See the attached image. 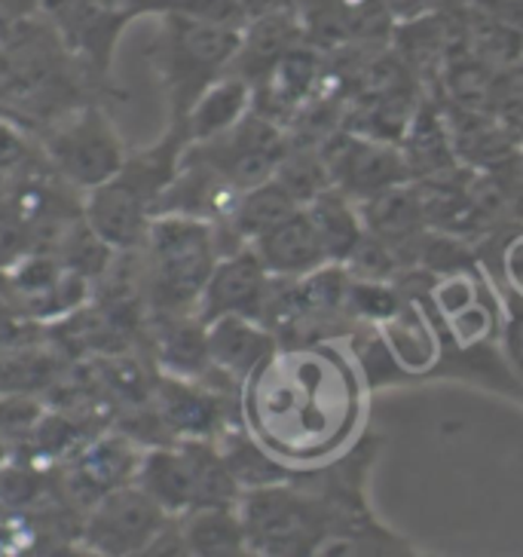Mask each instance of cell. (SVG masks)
Here are the masks:
<instances>
[{"label": "cell", "instance_id": "11", "mask_svg": "<svg viewBox=\"0 0 523 557\" xmlns=\"http://www.w3.org/2000/svg\"><path fill=\"white\" fill-rule=\"evenodd\" d=\"M206 341H209L214 374L236 383L239 393L242 383L278 349L273 329H266L261 319H248V315H221L206 322Z\"/></svg>", "mask_w": 523, "mask_h": 557}, {"label": "cell", "instance_id": "29", "mask_svg": "<svg viewBox=\"0 0 523 557\" xmlns=\"http://www.w3.org/2000/svg\"><path fill=\"white\" fill-rule=\"evenodd\" d=\"M521 165H523V145H521Z\"/></svg>", "mask_w": 523, "mask_h": 557}, {"label": "cell", "instance_id": "13", "mask_svg": "<svg viewBox=\"0 0 523 557\" xmlns=\"http://www.w3.org/2000/svg\"><path fill=\"white\" fill-rule=\"evenodd\" d=\"M251 248L266 267V273L276 278H303L331 263L325 243L307 209H297L291 218L266 230L261 239L251 243Z\"/></svg>", "mask_w": 523, "mask_h": 557}, {"label": "cell", "instance_id": "24", "mask_svg": "<svg viewBox=\"0 0 523 557\" xmlns=\"http://www.w3.org/2000/svg\"><path fill=\"white\" fill-rule=\"evenodd\" d=\"M379 3H383L386 13L395 18V25H398V22H408V18L425 16V13H432V10L441 7V0H379Z\"/></svg>", "mask_w": 523, "mask_h": 557}, {"label": "cell", "instance_id": "22", "mask_svg": "<svg viewBox=\"0 0 523 557\" xmlns=\"http://www.w3.org/2000/svg\"><path fill=\"white\" fill-rule=\"evenodd\" d=\"M499 300H502V334H499V346H502V356H506L508 371L511 377L518 380V389H521L523 401V297L514 295L511 288L499 285Z\"/></svg>", "mask_w": 523, "mask_h": 557}, {"label": "cell", "instance_id": "30", "mask_svg": "<svg viewBox=\"0 0 523 557\" xmlns=\"http://www.w3.org/2000/svg\"><path fill=\"white\" fill-rule=\"evenodd\" d=\"M521 67H523V62H521Z\"/></svg>", "mask_w": 523, "mask_h": 557}, {"label": "cell", "instance_id": "18", "mask_svg": "<svg viewBox=\"0 0 523 557\" xmlns=\"http://www.w3.org/2000/svg\"><path fill=\"white\" fill-rule=\"evenodd\" d=\"M187 555L242 557L251 555L239 506H197L178 515Z\"/></svg>", "mask_w": 523, "mask_h": 557}, {"label": "cell", "instance_id": "2", "mask_svg": "<svg viewBox=\"0 0 523 557\" xmlns=\"http://www.w3.org/2000/svg\"><path fill=\"white\" fill-rule=\"evenodd\" d=\"M150 297L160 312H197L199 295L224 255L221 227L199 214L163 212L150 218Z\"/></svg>", "mask_w": 523, "mask_h": 557}, {"label": "cell", "instance_id": "9", "mask_svg": "<svg viewBox=\"0 0 523 557\" xmlns=\"http://www.w3.org/2000/svg\"><path fill=\"white\" fill-rule=\"evenodd\" d=\"M55 18L67 44L99 67H108L120 32L138 10L126 0H47L43 3Z\"/></svg>", "mask_w": 523, "mask_h": 557}, {"label": "cell", "instance_id": "14", "mask_svg": "<svg viewBox=\"0 0 523 557\" xmlns=\"http://www.w3.org/2000/svg\"><path fill=\"white\" fill-rule=\"evenodd\" d=\"M398 150L404 157L410 181L438 178V175H447V172L459 169L447 114H444V104L438 101V96L425 92L420 104L413 108L408 129L398 141Z\"/></svg>", "mask_w": 523, "mask_h": 557}, {"label": "cell", "instance_id": "8", "mask_svg": "<svg viewBox=\"0 0 523 557\" xmlns=\"http://www.w3.org/2000/svg\"><path fill=\"white\" fill-rule=\"evenodd\" d=\"M270 285H273V276L266 273V267L254 255V248H233L214 263L212 276L199 295L197 315L202 322H212L221 315L263 319Z\"/></svg>", "mask_w": 523, "mask_h": 557}, {"label": "cell", "instance_id": "12", "mask_svg": "<svg viewBox=\"0 0 523 557\" xmlns=\"http://www.w3.org/2000/svg\"><path fill=\"white\" fill-rule=\"evenodd\" d=\"M303 40L307 37H303V25L297 18V10L248 18V25L239 34L236 55L229 62V74L242 77L251 86H261L276 71L278 62Z\"/></svg>", "mask_w": 523, "mask_h": 557}, {"label": "cell", "instance_id": "17", "mask_svg": "<svg viewBox=\"0 0 523 557\" xmlns=\"http://www.w3.org/2000/svg\"><path fill=\"white\" fill-rule=\"evenodd\" d=\"M251 111H254V86L227 71L194 101V108L178 126L187 135V145H199L229 132Z\"/></svg>", "mask_w": 523, "mask_h": 557}, {"label": "cell", "instance_id": "23", "mask_svg": "<svg viewBox=\"0 0 523 557\" xmlns=\"http://www.w3.org/2000/svg\"><path fill=\"white\" fill-rule=\"evenodd\" d=\"M490 114L502 123V129L523 145V67L499 71L496 89H493Z\"/></svg>", "mask_w": 523, "mask_h": 557}, {"label": "cell", "instance_id": "28", "mask_svg": "<svg viewBox=\"0 0 523 557\" xmlns=\"http://www.w3.org/2000/svg\"><path fill=\"white\" fill-rule=\"evenodd\" d=\"M7 454H10V450H7V442H3V435H0V469L7 466Z\"/></svg>", "mask_w": 523, "mask_h": 557}, {"label": "cell", "instance_id": "7", "mask_svg": "<svg viewBox=\"0 0 523 557\" xmlns=\"http://www.w3.org/2000/svg\"><path fill=\"white\" fill-rule=\"evenodd\" d=\"M126 148L114 123L99 108H83L67 126L50 138V160L55 169L83 190H92L120 175L126 163Z\"/></svg>", "mask_w": 523, "mask_h": 557}, {"label": "cell", "instance_id": "19", "mask_svg": "<svg viewBox=\"0 0 523 557\" xmlns=\"http://www.w3.org/2000/svg\"><path fill=\"white\" fill-rule=\"evenodd\" d=\"M297 209H303V206L276 178H270L258 184V187L242 190L233 202L227 221L217 224V227L233 239V246H251L254 239H261L266 230H273L285 218H291Z\"/></svg>", "mask_w": 523, "mask_h": 557}, {"label": "cell", "instance_id": "4", "mask_svg": "<svg viewBox=\"0 0 523 557\" xmlns=\"http://www.w3.org/2000/svg\"><path fill=\"white\" fill-rule=\"evenodd\" d=\"M160 34L153 40V65L160 71L172 104V123H180L194 101L229 71L239 47V34L197 18L157 13Z\"/></svg>", "mask_w": 523, "mask_h": 557}, {"label": "cell", "instance_id": "27", "mask_svg": "<svg viewBox=\"0 0 523 557\" xmlns=\"http://www.w3.org/2000/svg\"><path fill=\"white\" fill-rule=\"evenodd\" d=\"M248 18L270 16V13H282V10H297V0H242Z\"/></svg>", "mask_w": 523, "mask_h": 557}, {"label": "cell", "instance_id": "15", "mask_svg": "<svg viewBox=\"0 0 523 557\" xmlns=\"http://www.w3.org/2000/svg\"><path fill=\"white\" fill-rule=\"evenodd\" d=\"M135 484H141L169 515L190 511L197 506V459L190 442L180 438L172 447L145 450L141 466L135 472Z\"/></svg>", "mask_w": 523, "mask_h": 557}, {"label": "cell", "instance_id": "10", "mask_svg": "<svg viewBox=\"0 0 523 557\" xmlns=\"http://www.w3.org/2000/svg\"><path fill=\"white\" fill-rule=\"evenodd\" d=\"M150 218L153 209L148 197L123 175L104 181L86 194V224L96 230L104 246L123 251L145 246Z\"/></svg>", "mask_w": 523, "mask_h": 557}, {"label": "cell", "instance_id": "6", "mask_svg": "<svg viewBox=\"0 0 523 557\" xmlns=\"http://www.w3.org/2000/svg\"><path fill=\"white\" fill-rule=\"evenodd\" d=\"M319 153L325 160L327 178L344 194L364 202L383 190H393L398 184H408V165L398 145L376 141L359 132L340 129L327 135L319 145Z\"/></svg>", "mask_w": 523, "mask_h": 557}, {"label": "cell", "instance_id": "26", "mask_svg": "<svg viewBox=\"0 0 523 557\" xmlns=\"http://www.w3.org/2000/svg\"><path fill=\"white\" fill-rule=\"evenodd\" d=\"M472 3L523 32V0H472Z\"/></svg>", "mask_w": 523, "mask_h": 557}, {"label": "cell", "instance_id": "31", "mask_svg": "<svg viewBox=\"0 0 523 557\" xmlns=\"http://www.w3.org/2000/svg\"><path fill=\"white\" fill-rule=\"evenodd\" d=\"M43 3H47V0H43Z\"/></svg>", "mask_w": 523, "mask_h": 557}, {"label": "cell", "instance_id": "25", "mask_svg": "<svg viewBox=\"0 0 523 557\" xmlns=\"http://www.w3.org/2000/svg\"><path fill=\"white\" fill-rule=\"evenodd\" d=\"M25 160V141L13 126L0 123V172Z\"/></svg>", "mask_w": 523, "mask_h": 557}, {"label": "cell", "instance_id": "1", "mask_svg": "<svg viewBox=\"0 0 523 557\" xmlns=\"http://www.w3.org/2000/svg\"><path fill=\"white\" fill-rule=\"evenodd\" d=\"M368 380L340 337L278 346L242 383V423L288 469L307 472L361 435Z\"/></svg>", "mask_w": 523, "mask_h": 557}, {"label": "cell", "instance_id": "5", "mask_svg": "<svg viewBox=\"0 0 523 557\" xmlns=\"http://www.w3.org/2000/svg\"><path fill=\"white\" fill-rule=\"evenodd\" d=\"M172 518L175 515H169L141 484L126 481L96 499L83 527V542L99 555H148L150 542Z\"/></svg>", "mask_w": 523, "mask_h": 557}, {"label": "cell", "instance_id": "16", "mask_svg": "<svg viewBox=\"0 0 523 557\" xmlns=\"http://www.w3.org/2000/svg\"><path fill=\"white\" fill-rule=\"evenodd\" d=\"M160 417L178 438H217L229 426L224 395L172 374L160 386Z\"/></svg>", "mask_w": 523, "mask_h": 557}, {"label": "cell", "instance_id": "21", "mask_svg": "<svg viewBox=\"0 0 523 557\" xmlns=\"http://www.w3.org/2000/svg\"><path fill=\"white\" fill-rule=\"evenodd\" d=\"M145 13H175V16L197 18L206 25L242 32L248 25V13L242 0H150Z\"/></svg>", "mask_w": 523, "mask_h": 557}, {"label": "cell", "instance_id": "3", "mask_svg": "<svg viewBox=\"0 0 523 557\" xmlns=\"http://www.w3.org/2000/svg\"><path fill=\"white\" fill-rule=\"evenodd\" d=\"M239 515L251 555L319 557L331 527V511L322 493L303 472L295 478L242 493Z\"/></svg>", "mask_w": 523, "mask_h": 557}, {"label": "cell", "instance_id": "20", "mask_svg": "<svg viewBox=\"0 0 523 557\" xmlns=\"http://www.w3.org/2000/svg\"><path fill=\"white\" fill-rule=\"evenodd\" d=\"M303 209L310 212L331 263H346V258L356 251L361 236H364V218H361L359 202L331 184L319 197L310 199Z\"/></svg>", "mask_w": 523, "mask_h": 557}]
</instances>
